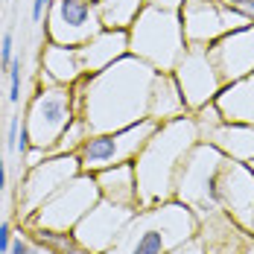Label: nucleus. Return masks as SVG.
Listing matches in <instances>:
<instances>
[{
	"label": "nucleus",
	"instance_id": "nucleus-11",
	"mask_svg": "<svg viewBox=\"0 0 254 254\" xmlns=\"http://www.w3.org/2000/svg\"><path fill=\"white\" fill-rule=\"evenodd\" d=\"M134 213L137 207H123V204L100 199L73 228L79 249L91 254H108L114 249V243L120 240V234L126 231V225L134 219Z\"/></svg>",
	"mask_w": 254,
	"mask_h": 254
},
{
	"label": "nucleus",
	"instance_id": "nucleus-39",
	"mask_svg": "<svg viewBox=\"0 0 254 254\" xmlns=\"http://www.w3.org/2000/svg\"><path fill=\"white\" fill-rule=\"evenodd\" d=\"M252 234H254V228H252Z\"/></svg>",
	"mask_w": 254,
	"mask_h": 254
},
{
	"label": "nucleus",
	"instance_id": "nucleus-32",
	"mask_svg": "<svg viewBox=\"0 0 254 254\" xmlns=\"http://www.w3.org/2000/svg\"><path fill=\"white\" fill-rule=\"evenodd\" d=\"M146 6H155V9H170V12H181L184 0H146Z\"/></svg>",
	"mask_w": 254,
	"mask_h": 254
},
{
	"label": "nucleus",
	"instance_id": "nucleus-31",
	"mask_svg": "<svg viewBox=\"0 0 254 254\" xmlns=\"http://www.w3.org/2000/svg\"><path fill=\"white\" fill-rule=\"evenodd\" d=\"M228 3L237 9V12H243V15L254 24V0H228Z\"/></svg>",
	"mask_w": 254,
	"mask_h": 254
},
{
	"label": "nucleus",
	"instance_id": "nucleus-34",
	"mask_svg": "<svg viewBox=\"0 0 254 254\" xmlns=\"http://www.w3.org/2000/svg\"><path fill=\"white\" fill-rule=\"evenodd\" d=\"M3 105H6V97H0V123H3Z\"/></svg>",
	"mask_w": 254,
	"mask_h": 254
},
{
	"label": "nucleus",
	"instance_id": "nucleus-36",
	"mask_svg": "<svg viewBox=\"0 0 254 254\" xmlns=\"http://www.w3.org/2000/svg\"><path fill=\"white\" fill-rule=\"evenodd\" d=\"M184 3H199V0H184Z\"/></svg>",
	"mask_w": 254,
	"mask_h": 254
},
{
	"label": "nucleus",
	"instance_id": "nucleus-8",
	"mask_svg": "<svg viewBox=\"0 0 254 254\" xmlns=\"http://www.w3.org/2000/svg\"><path fill=\"white\" fill-rule=\"evenodd\" d=\"M161 123H155L152 117L126 126L120 131H108V134H91L82 146H79V167L82 173L88 176H97L108 167H117V164H131L140 149L146 146V140L155 134V128Z\"/></svg>",
	"mask_w": 254,
	"mask_h": 254
},
{
	"label": "nucleus",
	"instance_id": "nucleus-29",
	"mask_svg": "<svg viewBox=\"0 0 254 254\" xmlns=\"http://www.w3.org/2000/svg\"><path fill=\"white\" fill-rule=\"evenodd\" d=\"M50 3L53 0H32V6H29V18H32V24H41V21L47 18Z\"/></svg>",
	"mask_w": 254,
	"mask_h": 254
},
{
	"label": "nucleus",
	"instance_id": "nucleus-15",
	"mask_svg": "<svg viewBox=\"0 0 254 254\" xmlns=\"http://www.w3.org/2000/svg\"><path fill=\"white\" fill-rule=\"evenodd\" d=\"M181 24H184V41L187 47H210L216 38H222L228 29L225 9L219 0H199L181 6Z\"/></svg>",
	"mask_w": 254,
	"mask_h": 254
},
{
	"label": "nucleus",
	"instance_id": "nucleus-5",
	"mask_svg": "<svg viewBox=\"0 0 254 254\" xmlns=\"http://www.w3.org/2000/svg\"><path fill=\"white\" fill-rule=\"evenodd\" d=\"M222 161H225V152H219L207 140H199L190 152L184 155V161L178 167L173 199L187 204L199 216V222L222 210L219 207V193H216Z\"/></svg>",
	"mask_w": 254,
	"mask_h": 254
},
{
	"label": "nucleus",
	"instance_id": "nucleus-4",
	"mask_svg": "<svg viewBox=\"0 0 254 254\" xmlns=\"http://www.w3.org/2000/svg\"><path fill=\"white\" fill-rule=\"evenodd\" d=\"M184 50L187 41H184L181 12L143 6L134 24L128 26V53L149 62L161 73H173Z\"/></svg>",
	"mask_w": 254,
	"mask_h": 254
},
{
	"label": "nucleus",
	"instance_id": "nucleus-17",
	"mask_svg": "<svg viewBox=\"0 0 254 254\" xmlns=\"http://www.w3.org/2000/svg\"><path fill=\"white\" fill-rule=\"evenodd\" d=\"M123 56H128V29H102L88 44L79 47V59H82L85 73L105 70L108 64H114Z\"/></svg>",
	"mask_w": 254,
	"mask_h": 254
},
{
	"label": "nucleus",
	"instance_id": "nucleus-19",
	"mask_svg": "<svg viewBox=\"0 0 254 254\" xmlns=\"http://www.w3.org/2000/svg\"><path fill=\"white\" fill-rule=\"evenodd\" d=\"M190 114L187 111V102H184V94L178 88V82L173 73H155L152 91H149V117L155 123H167V120H178Z\"/></svg>",
	"mask_w": 254,
	"mask_h": 254
},
{
	"label": "nucleus",
	"instance_id": "nucleus-13",
	"mask_svg": "<svg viewBox=\"0 0 254 254\" xmlns=\"http://www.w3.org/2000/svg\"><path fill=\"white\" fill-rule=\"evenodd\" d=\"M216 193H219V207L228 213L237 225L246 231L254 228V173L246 161H234L225 155L219 181H216Z\"/></svg>",
	"mask_w": 254,
	"mask_h": 254
},
{
	"label": "nucleus",
	"instance_id": "nucleus-3",
	"mask_svg": "<svg viewBox=\"0 0 254 254\" xmlns=\"http://www.w3.org/2000/svg\"><path fill=\"white\" fill-rule=\"evenodd\" d=\"M199 216L187 204L170 202L140 207L108 254H170L199 237Z\"/></svg>",
	"mask_w": 254,
	"mask_h": 254
},
{
	"label": "nucleus",
	"instance_id": "nucleus-27",
	"mask_svg": "<svg viewBox=\"0 0 254 254\" xmlns=\"http://www.w3.org/2000/svg\"><path fill=\"white\" fill-rule=\"evenodd\" d=\"M12 62H15V32L6 29L0 35V73H9Z\"/></svg>",
	"mask_w": 254,
	"mask_h": 254
},
{
	"label": "nucleus",
	"instance_id": "nucleus-26",
	"mask_svg": "<svg viewBox=\"0 0 254 254\" xmlns=\"http://www.w3.org/2000/svg\"><path fill=\"white\" fill-rule=\"evenodd\" d=\"M21 128H24V114L15 111L9 114V123H6V140H3V149L9 155H18V137H21Z\"/></svg>",
	"mask_w": 254,
	"mask_h": 254
},
{
	"label": "nucleus",
	"instance_id": "nucleus-22",
	"mask_svg": "<svg viewBox=\"0 0 254 254\" xmlns=\"http://www.w3.org/2000/svg\"><path fill=\"white\" fill-rule=\"evenodd\" d=\"M143 6L146 0H97L102 29H128Z\"/></svg>",
	"mask_w": 254,
	"mask_h": 254
},
{
	"label": "nucleus",
	"instance_id": "nucleus-10",
	"mask_svg": "<svg viewBox=\"0 0 254 254\" xmlns=\"http://www.w3.org/2000/svg\"><path fill=\"white\" fill-rule=\"evenodd\" d=\"M102 32L97 3L88 0H53L44 18V38L62 47H82Z\"/></svg>",
	"mask_w": 254,
	"mask_h": 254
},
{
	"label": "nucleus",
	"instance_id": "nucleus-25",
	"mask_svg": "<svg viewBox=\"0 0 254 254\" xmlns=\"http://www.w3.org/2000/svg\"><path fill=\"white\" fill-rule=\"evenodd\" d=\"M24 56H15L12 67H9V94H6V102L9 105H21V88H24Z\"/></svg>",
	"mask_w": 254,
	"mask_h": 254
},
{
	"label": "nucleus",
	"instance_id": "nucleus-7",
	"mask_svg": "<svg viewBox=\"0 0 254 254\" xmlns=\"http://www.w3.org/2000/svg\"><path fill=\"white\" fill-rule=\"evenodd\" d=\"M100 184L97 176L79 173L64 187H59L47 202L41 204L21 228H44V231H70L79 225V219L100 202Z\"/></svg>",
	"mask_w": 254,
	"mask_h": 254
},
{
	"label": "nucleus",
	"instance_id": "nucleus-37",
	"mask_svg": "<svg viewBox=\"0 0 254 254\" xmlns=\"http://www.w3.org/2000/svg\"><path fill=\"white\" fill-rule=\"evenodd\" d=\"M0 9H3V0H0Z\"/></svg>",
	"mask_w": 254,
	"mask_h": 254
},
{
	"label": "nucleus",
	"instance_id": "nucleus-35",
	"mask_svg": "<svg viewBox=\"0 0 254 254\" xmlns=\"http://www.w3.org/2000/svg\"><path fill=\"white\" fill-rule=\"evenodd\" d=\"M246 164H249V167H252V173H254V158H249V161H246Z\"/></svg>",
	"mask_w": 254,
	"mask_h": 254
},
{
	"label": "nucleus",
	"instance_id": "nucleus-24",
	"mask_svg": "<svg viewBox=\"0 0 254 254\" xmlns=\"http://www.w3.org/2000/svg\"><path fill=\"white\" fill-rule=\"evenodd\" d=\"M9 254H56L50 246H44V243H38L29 231L18 228L15 231V240H12V249Z\"/></svg>",
	"mask_w": 254,
	"mask_h": 254
},
{
	"label": "nucleus",
	"instance_id": "nucleus-16",
	"mask_svg": "<svg viewBox=\"0 0 254 254\" xmlns=\"http://www.w3.org/2000/svg\"><path fill=\"white\" fill-rule=\"evenodd\" d=\"M85 76L79 47H62L47 41L41 50V76L38 85H76Z\"/></svg>",
	"mask_w": 254,
	"mask_h": 254
},
{
	"label": "nucleus",
	"instance_id": "nucleus-9",
	"mask_svg": "<svg viewBox=\"0 0 254 254\" xmlns=\"http://www.w3.org/2000/svg\"><path fill=\"white\" fill-rule=\"evenodd\" d=\"M79 173H82L79 155H47L38 167L26 170L24 176L18 178V190H15V199H12L18 225H24L59 187H64Z\"/></svg>",
	"mask_w": 254,
	"mask_h": 254
},
{
	"label": "nucleus",
	"instance_id": "nucleus-21",
	"mask_svg": "<svg viewBox=\"0 0 254 254\" xmlns=\"http://www.w3.org/2000/svg\"><path fill=\"white\" fill-rule=\"evenodd\" d=\"M100 196L105 202L123 204V207H137V178H134V164H117L97 173Z\"/></svg>",
	"mask_w": 254,
	"mask_h": 254
},
{
	"label": "nucleus",
	"instance_id": "nucleus-6",
	"mask_svg": "<svg viewBox=\"0 0 254 254\" xmlns=\"http://www.w3.org/2000/svg\"><path fill=\"white\" fill-rule=\"evenodd\" d=\"M76 94L73 85H38L24 108V128L32 146L53 152L59 137L76 120Z\"/></svg>",
	"mask_w": 254,
	"mask_h": 254
},
{
	"label": "nucleus",
	"instance_id": "nucleus-28",
	"mask_svg": "<svg viewBox=\"0 0 254 254\" xmlns=\"http://www.w3.org/2000/svg\"><path fill=\"white\" fill-rule=\"evenodd\" d=\"M12 240H15V225H12V219H0V254H9L12 249Z\"/></svg>",
	"mask_w": 254,
	"mask_h": 254
},
{
	"label": "nucleus",
	"instance_id": "nucleus-38",
	"mask_svg": "<svg viewBox=\"0 0 254 254\" xmlns=\"http://www.w3.org/2000/svg\"><path fill=\"white\" fill-rule=\"evenodd\" d=\"M88 3H97V0H88Z\"/></svg>",
	"mask_w": 254,
	"mask_h": 254
},
{
	"label": "nucleus",
	"instance_id": "nucleus-33",
	"mask_svg": "<svg viewBox=\"0 0 254 254\" xmlns=\"http://www.w3.org/2000/svg\"><path fill=\"white\" fill-rule=\"evenodd\" d=\"M6 187H9V161L6 155H0V196L6 193Z\"/></svg>",
	"mask_w": 254,
	"mask_h": 254
},
{
	"label": "nucleus",
	"instance_id": "nucleus-1",
	"mask_svg": "<svg viewBox=\"0 0 254 254\" xmlns=\"http://www.w3.org/2000/svg\"><path fill=\"white\" fill-rule=\"evenodd\" d=\"M149 62L123 56L97 73H85L73 85L76 114L91 134H108L149 117V91L155 82Z\"/></svg>",
	"mask_w": 254,
	"mask_h": 254
},
{
	"label": "nucleus",
	"instance_id": "nucleus-20",
	"mask_svg": "<svg viewBox=\"0 0 254 254\" xmlns=\"http://www.w3.org/2000/svg\"><path fill=\"white\" fill-rule=\"evenodd\" d=\"M202 140L213 143L219 152H225L234 161H249L254 158V126H240V123H219L207 128Z\"/></svg>",
	"mask_w": 254,
	"mask_h": 254
},
{
	"label": "nucleus",
	"instance_id": "nucleus-2",
	"mask_svg": "<svg viewBox=\"0 0 254 254\" xmlns=\"http://www.w3.org/2000/svg\"><path fill=\"white\" fill-rule=\"evenodd\" d=\"M202 140L199 126L193 114H184L178 120H167L155 128V134L146 140L140 155L131 161L134 178H137V210L155 207L173 199L176 176L184 155Z\"/></svg>",
	"mask_w": 254,
	"mask_h": 254
},
{
	"label": "nucleus",
	"instance_id": "nucleus-30",
	"mask_svg": "<svg viewBox=\"0 0 254 254\" xmlns=\"http://www.w3.org/2000/svg\"><path fill=\"white\" fill-rule=\"evenodd\" d=\"M170 254H204V246H202V240H199V237H193L190 243L178 246L176 252H170Z\"/></svg>",
	"mask_w": 254,
	"mask_h": 254
},
{
	"label": "nucleus",
	"instance_id": "nucleus-14",
	"mask_svg": "<svg viewBox=\"0 0 254 254\" xmlns=\"http://www.w3.org/2000/svg\"><path fill=\"white\" fill-rule=\"evenodd\" d=\"M207 56H210L216 73L222 79V85L254 73V24L216 38L207 47Z\"/></svg>",
	"mask_w": 254,
	"mask_h": 254
},
{
	"label": "nucleus",
	"instance_id": "nucleus-23",
	"mask_svg": "<svg viewBox=\"0 0 254 254\" xmlns=\"http://www.w3.org/2000/svg\"><path fill=\"white\" fill-rule=\"evenodd\" d=\"M88 137H91L88 126L82 123V117H76V120L67 126V131L59 137V143L53 146V152H50V155H76V152H79V146H82Z\"/></svg>",
	"mask_w": 254,
	"mask_h": 254
},
{
	"label": "nucleus",
	"instance_id": "nucleus-12",
	"mask_svg": "<svg viewBox=\"0 0 254 254\" xmlns=\"http://www.w3.org/2000/svg\"><path fill=\"white\" fill-rule=\"evenodd\" d=\"M173 76L184 94L190 114L204 108L207 102H213L216 94L222 91V79L207 56V47H187L184 56L178 59V64L173 67Z\"/></svg>",
	"mask_w": 254,
	"mask_h": 254
},
{
	"label": "nucleus",
	"instance_id": "nucleus-18",
	"mask_svg": "<svg viewBox=\"0 0 254 254\" xmlns=\"http://www.w3.org/2000/svg\"><path fill=\"white\" fill-rule=\"evenodd\" d=\"M213 105H216V111L225 123L254 126V73L222 85Z\"/></svg>",
	"mask_w": 254,
	"mask_h": 254
}]
</instances>
